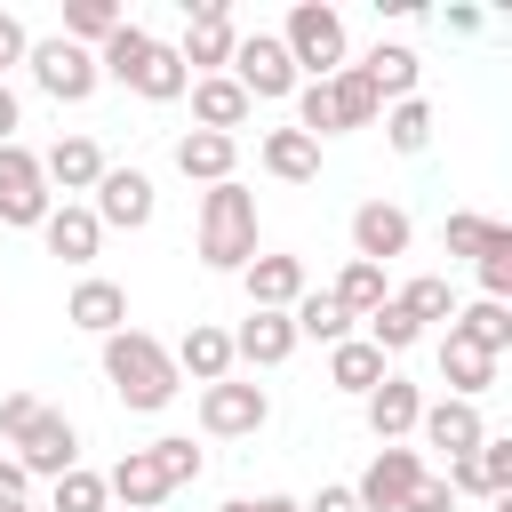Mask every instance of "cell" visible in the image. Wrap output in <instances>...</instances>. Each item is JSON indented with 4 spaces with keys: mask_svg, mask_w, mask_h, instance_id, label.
<instances>
[{
    "mask_svg": "<svg viewBox=\"0 0 512 512\" xmlns=\"http://www.w3.org/2000/svg\"><path fill=\"white\" fill-rule=\"evenodd\" d=\"M104 376H112V392L128 400V408H168L176 400V360H168V344L160 336H144V328H112L104 336Z\"/></svg>",
    "mask_w": 512,
    "mask_h": 512,
    "instance_id": "cell-1",
    "label": "cell"
},
{
    "mask_svg": "<svg viewBox=\"0 0 512 512\" xmlns=\"http://www.w3.org/2000/svg\"><path fill=\"white\" fill-rule=\"evenodd\" d=\"M256 256V192L232 176V184H208L200 192V264L208 272H248Z\"/></svg>",
    "mask_w": 512,
    "mask_h": 512,
    "instance_id": "cell-2",
    "label": "cell"
},
{
    "mask_svg": "<svg viewBox=\"0 0 512 512\" xmlns=\"http://www.w3.org/2000/svg\"><path fill=\"white\" fill-rule=\"evenodd\" d=\"M280 48H288L296 80H336L344 72V16L328 0H296L288 24H280Z\"/></svg>",
    "mask_w": 512,
    "mask_h": 512,
    "instance_id": "cell-3",
    "label": "cell"
},
{
    "mask_svg": "<svg viewBox=\"0 0 512 512\" xmlns=\"http://www.w3.org/2000/svg\"><path fill=\"white\" fill-rule=\"evenodd\" d=\"M232 80H240V96L248 104H280V96H296L304 80H296V64H288V48H280V32H240V48H232V64H224Z\"/></svg>",
    "mask_w": 512,
    "mask_h": 512,
    "instance_id": "cell-4",
    "label": "cell"
},
{
    "mask_svg": "<svg viewBox=\"0 0 512 512\" xmlns=\"http://www.w3.org/2000/svg\"><path fill=\"white\" fill-rule=\"evenodd\" d=\"M24 64H32V80H40L56 104H88V96H96V80H104V72H96V48H72L64 32H56V40H32V48H24Z\"/></svg>",
    "mask_w": 512,
    "mask_h": 512,
    "instance_id": "cell-5",
    "label": "cell"
},
{
    "mask_svg": "<svg viewBox=\"0 0 512 512\" xmlns=\"http://www.w3.org/2000/svg\"><path fill=\"white\" fill-rule=\"evenodd\" d=\"M152 208H160V192H152V176H144V168H104V176H96L88 216H96L104 232H144V224H152Z\"/></svg>",
    "mask_w": 512,
    "mask_h": 512,
    "instance_id": "cell-6",
    "label": "cell"
},
{
    "mask_svg": "<svg viewBox=\"0 0 512 512\" xmlns=\"http://www.w3.org/2000/svg\"><path fill=\"white\" fill-rule=\"evenodd\" d=\"M264 416H272L264 384H240V376H224V384H200V432H216V440H240V432H264Z\"/></svg>",
    "mask_w": 512,
    "mask_h": 512,
    "instance_id": "cell-7",
    "label": "cell"
},
{
    "mask_svg": "<svg viewBox=\"0 0 512 512\" xmlns=\"http://www.w3.org/2000/svg\"><path fill=\"white\" fill-rule=\"evenodd\" d=\"M232 48H240V32H232V8H224V0H200V8H192V24H184V48H176V64H184L192 80H208V72H224V64H232Z\"/></svg>",
    "mask_w": 512,
    "mask_h": 512,
    "instance_id": "cell-8",
    "label": "cell"
},
{
    "mask_svg": "<svg viewBox=\"0 0 512 512\" xmlns=\"http://www.w3.org/2000/svg\"><path fill=\"white\" fill-rule=\"evenodd\" d=\"M16 464H24V472H40V480H64V472L80 464V432H72V416L40 408V416L24 424V440H16Z\"/></svg>",
    "mask_w": 512,
    "mask_h": 512,
    "instance_id": "cell-9",
    "label": "cell"
},
{
    "mask_svg": "<svg viewBox=\"0 0 512 512\" xmlns=\"http://www.w3.org/2000/svg\"><path fill=\"white\" fill-rule=\"evenodd\" d=\"M416 480H424V456H416V448H376V464L352 480V504H360V512H400Z\"/></svg>",
    "mask_w": 512,
    "mask_h": 512,
    "instance_id": "cell-10",
    "label": "cell"
},
{
    "mask_svg": "<svg viewBox=\"0 0 512 512\" xmlns=\"http://www.w3.org/2000/svg\"><path fill=\"white\" fill-rule=\"evenodd\" d=\"M48 184H40V160L24 144H0V224H48Z\"/></svg>",
    "mask_w": 512,
    "mask_h": 512,
    "instance_id": "cell-11",
    "label": "cell"
},
{
    "mask_svg": "<svg viewBox=\"0 0 512 512\" xmlns=\"http://www.w3.org/2000/svg\"><path fill=\"white\" fill-rule=\"evenodd\" d=\"M352 256H360V264H392V256H408V208H392V200H360V208H352Z\"/></svg>",
    "mask_w": 512,
    "mask_h": 512,
    "instance_id": "cell-12",
    "label": "cell"
},
{
    "mask_svg": "<svg viewBox=\"0 0 512 512\" xmlns=\"http://www.w3.org/2000/svg\"><path fill=\"white\" fill-rule=\"evenodd\" d=\"M416 432H424V448H440V456H472V448L488 440V424H480L472 400H424Z\"/></svg>",
    "mask_w": 512,
    "mask_h": 512,
    "instance_id": "cell-13",
    "label": "cell"
},
{
    "mask_svg": "<svg viewBox=\"0 0 512 512\" xmlns=\"http://www.w3.org/2000/svg\"><path fill=\"white\" fill-rule=\"evenodd\" d=\"M248 312H288L312 280H304V256H248Z\"/></svg>",
    "mask_w": 512,
    "mask_h": 512,
    "instance_id": "cell-14",
    "label": "cell"
},
{
    "mask_svg": "<svg viewBox=\"0 0 512 512\" xmlns=\"http://www.w3.org/2000/svg\"><path fill=\"white\" fill-rule=\"evenodd\" d=\"M40 240H48V256H64V264H96V248H104V224L88 216V200H64V208H48Z\"/></svg>",
    "mask_w": 512,
    "mask_h": 512,
    "instance_id": "cell-15",
    "label": "cell"
},
{
    "mask_svg": "<svg viewBox=\"0 0 512 512\" xmlns=\"http://www.w3.org/2000/svg\"><path fill=\"white\" fill-rule=\"evenodd\" d=\"M184 96H192V120H200L208 136H232V128L256 112V104L240 96V80H232V72H208V80H192Z\"/></svg>",
    "mask_w": 512,
    "mask_h": 512,
    "instance_id": "cell-16",
    "label": "cell"
},
{
    "mask_svg": "<svg viewBox=\"0 0 512 512\" xmlns=\"http://www.w3.org/2000/svg\"><path fill=\"white\" fill-rule=\"evenodd\" d=\"M96 176H104V152H96V136H56V144L40 152V184L96 192Z\"/></svg>",
    "mask_w": 512,
    "mask_h": 512,
    "instance_id": "cell-17",
    "label": "cell"
},
{
    "mask_svg": "<svg viewBox=\"0 0 512 512\" xmlns=\"http://www.w3.org/2000/svg\"><path fill=\"white\" fill-rule=\"evenodd\" d=\"M168 360H176V376H192V384H224V376H232V336L208 328V320H192Z\"/></svg>",
    "mask_w": 512,
    "mask_h": 512,
    "instance_id": "cell-18",
    "label": "cell"
},
{
    "mask_svg": "<svg viewBox=\"0 0 512 512\" xmlns=\"http://www.w3.org/2000/svg\"><path fill=\"white\" fill-rule=\"evenodd\" d=\"M176 168H184L192 184H232V168H240V136H208V128H192V136H176Z\"/></svg>",
    "mask_w": 512,
    "mask_h": 512,
    "instance_id": "cell-19",
    "label": "cell"
},
{
    "mask_svg": "<svg viewBox=\"0 0 512 512\" xmlns=\"http://www.w3.org/2000/svg\"><path fill=\"white\" fill-rule=\"evenodd\" d=\"M64 320L88 328V336H112V328H128V288L120 280H80L72 304H64Z\"/></svg>",
    "mask_w": 512,
    "mask_h": 512,
    "instance_id": "cell-20",
    "label": "cell"
},
{
    "mask_svg": "<svg viewBox=\"0 0 512 512\" xmlns=\"http://www.w3.org/2000/svg\"><path fill=\"white\" fill-rule=\"evenodd\" d=\"M288 352H296L288 312H248V320H240V336H232V360H248V368H280Z\"/></svg>",
    "mask_w": 512,
    "mask_h": 512,
    "instance_id": "cell-21",
    "label": "cell"
},
{
    "mask_svg": "<svg viewBox=\"0 0 512 512\" xmlns=\"http://www.w3.org/2000/svg\"><path fill=\"white\" fill-rule=\"evenodd\" d=\"M416 416H424V392H416L408 376H384V384L368 392V432H376L384 448H392L400 432H416Z\"/></svg>",
    "mask_w": 512,
    "mask_h": 512,
    "instance_id": "cell-22",
    "label": "cell"
},
{
    "mask_svg": "<svg viewBox=\"0 0 512 512\" xmlns=\"http://www.w3.org/2000/svg\"><path fill=\"white\" fill-rule=\"evenodd\" d=\"M352 72L376 88V104H384V96H392V104H400V96H416V48H400V40H376Z\"/></svg>",
    "mask_w": 512,
    "mask_h": 512,
    "instance_id": "cell-23",
    "label": "cell"
},
{
    "mask_svg": "<svg viewBox=\"0 0 512 512\" xmlns=\"http://www.w3.org/2000/svg\"><path fill=\"white\" fill-rule=\"evenodd\" d=\"M384 376H392V368H384V352H376L368 336H344V344H328V384H336V392H360V400H368Z\"/></svg>",
    "mask_w": 512,
    "mask_h": 512,
    "instance_id": "cell-24",
    "label": "cell"
},
{
    "mask_svg": "<svg viewBox=\"0 0 512 512\" xmlns=\"http://www.w3.org/2000/svg\"><path fill=\"white\" fill-rule=\"evenodd\" d=\"M104 496H120V512H152V504L168 496V480H160V464H152L144 448H128V456L104 472Z\"/></svg>",
    "mask_w": 512,
    "mask_h": 512,
    "instance_id": "cell-25",
    "label": "cell"
},
{
    "mask_svg": "<svg viewBox=\"0 0 512 512\" xmlns=\"http://www.w3.org/2000/svg\"><path fill=\"white\" fill-rule=\"evenodd\" d=\"M288 328H296V344H304V336H312V344H344V336H352V312H344L328 288H304V296L288 304Z\"/></svg>",
    "mask_w": 512,
    "mask_h": 512,
    "instance_id": "cell-26",
    "label": "cell"
},
{
    "mask_svg": "<svg viewBox=\"0 0 512 512\" xmlns=\"http://www.w3.org/2000/svg\"><path fill=\"white\" fill-rule=\"evenodd\" d=\"M440 376H448V400H472V392H488V384H496V360L448 328V336H440Z\"/></svg>",
    "mask_w": 512,
    "mask_h": 512,
    "instance_id": "cell-27",
    "label": "cell"
},
{
    "mask_svg": "<svg viewBox=\"0 0 512 512\" xmlns=\"http://www.w3.org/2000/svg\"><path fill=\"white\" fill-rule=\"evenodd\" d=\"M264 168H272L280 184H312V176H320V144H312L304 128H272V136H264Z\"/></svg>",
    "mask_w": 512,
    "mask_h": 512,
    "instance_id": "cell-28",
    "label": "cell"
},
{
    "mask_svg": "<svg viewBox=\"0 0 512 512\" xmlns=\"http://www.w3.org/2000/svg\"><path fill=\"white\" fill-rule=\"evenodd\" d=\"M448 328H456L464 344H480L488 360H504V352H512V304H488V296H480V304H472V312H456Z\"/></svg>",
    "mask_w": 512,
    "mask_h": 512,
    "instance_id": "cell-29",
    "label": "cell"
},
{
    "mask_svg": "<svg viewBox=\"0 0 512 512\" xmlns=\"http://www.w3.org/2000/svg\"><path fill=\"white\" fill-rule=\"evenodd\" d=\"M128 88H136L144 104H176V96L192 88V72L176 64V48H160V40H152V56L136 64V80H128Z\"/></svg>",
    "mask_w": 512,
    "mask_h": 512,
    "instance_id": "cell-30",
    "label": "cell"
},
{
    "mask_svg": "<svg viewBox=\"0 0 512 512\" xmlns=\"http://www.w3.org/2000/svg\"><path fill=\"white\" fill-rule=\"evenodd\" d=\"M328 112H336V128H368V120H384V104H376V88L344 64L336 80H328Z\"/></svg>",
    "mask_w": 512,
    "mask_h": 512,
    "instance_id": "cell-31",
    "label": "cell"
},
{
    "mask_svg": "<svg viewBox=\"0 0 512 512\" xmlns=\"http://www.w3.org/2000/svg\"><path fill=\"white\" fill-rule=\"evenodd\" d=\"M144 56H152V32H144V24H120V32H112V40H104V48H96V72H104V80H120V88H128V80H136V64H144Z\"/></svg>",
    "mask_w": 512,
    "mask_h": 512,
    "instance_id": "cell-32",
    "label": "cell"
},
{
    "mask_svg": "<svg viewBox=\"0 0 512 512\" xmlns=\"http://www.w3.org/2000/svg\"><path fill=\"white\" fill-rule=\"evenodd\" d=\"M328 296H336L352 320H368V312L384 304V264H360V256H352V264L336 272V288H328Z\"/></svg>",
    "mask_w": 512,
    "mask_h": 512,
    "instance_id": "cell-33",
    "label": "cell"
},
{
    "mask_svg": "<svg viewBox=\"0 0 512 512\" xmlns=\"http://www.w3.org/2000/svg\"><path fill=\"white\" fill-rule=\"evenodd\" d=\"M120 24H128V16H120L112 0H72V8H64V40H72V48H88V40L104 48Z\"/></svg>",
    "mask_w": 512,
    "mask_h": 512,
    "instance_id": "cell-34",
    "label": "cell"
},
{
    "mask_svg": "<svg viewBox=\"0 0 512 512\" xmlns=\"http://www.w3.org/2000/svg\"><path fill=\"white\" fill-rule=\"evenodd\" d=\"M384 136H392V152L416 160V152L432 144V104H424V96H400V104L384 112Z\"/></svg>",
    "mask_w": 512,
    "mask_h": 512,
    "instance_id": "cell-35",
    "label": "cell"
},
{
    "mask_svg": "<svg viewBox=\"0 0 512 512\" xmlns=\"http://www.w3.org/2000/svg\"><path fill=\"white\" fill-rule=\"evenodd\" d=\"M392 304H400V312H408L416 328H432V320H456V296H448V280H440V272H424V280H408V288H400Z\"/></svg>",
    "mask_w": 512,
    "mask_h": 512,
    "instance_id": "cell-36",
    "label": "cell"
},
{
    "mask_svg": "<svg viewBox=\"0 0 512 512\" xmlns=\"http://www.w3.org/2000/svg\"><path fill=\"white\" fill-rule=\"evenodd\" d=\"M504 232H512V224H496V216H472V208H456V216H448V256H472V264H480V256H488V248H496Z\"/></svg>",
    "mask_w": 512,
    "mask_h": 512,
    "instance_id": "cell-37",
    "label": "cell"
},
{
    "mask_svg": "<svg viewBox=\"0 0 512 512\" xmlns=\"http://www.w3.org/2000/svg\"><path fill=\"white\" fill-rule=\"evenodd\" d=\"M144 456H152V464H160V480H168V496H176V488H192V480H200V448H192V440H184V432H168V440H152V448H144Z\"/></svg>",
    "mask_w": 512,
    "mask_h": 512,
    "instance_id": "cell-38",
    "label": "cell"
},
{
    "mask_svg": "<svg viewBox=\"0 0 512 512\" xmlns=\"http://www.w3.org/2000/svg\"><path fill=\"white\" fill-rule=\"evenodd\" d=\"M416 336H424V328H416V320H408V312H400V304H392V296H384V304H376V312H368V344H376V352H384V360H392V352H408V344H416Z\"/></svg>",
    "mask_w": 512,
    "mask_h": 512,
    "instance_id": "cell-39",
    "label": "cell"
},
{
    "mask_svg": "<svg viewBox=\"0 0 512 512\" xmlns=\"http://www.w3.org/2000/svg\"><path fill=\"white\" fill-rule=\"evenodd\" d=\"M48 512H112V496H104V472H80V464H72V472L56 480V504H48Z\"/></svg>",
    "mask_w": 512,
    "mask_h": 512,
    "instance_id": "cell-40",
    "label": "cell"
},
{
    "mask_svg": "<svg viewBox=\"0 0 512 512\" xmlns=\"http://www.w3.org/2000/svg\"><path fill=\"white\" fill-rule=\"evenodd\" d=\"M472 464H480V488H488V504H496V496H512V440H496V432H488V440L472 448Z\"/></svg>",
    "mask_w": 512,
    "mask_h": 512,
    "instance_id": "cell-41",
    "label": "cell"
},
{
    "mask_svg": "<svg viewBox=\"0 0 512 512\" xmlns=\"http://www.w3.org/2000/svg\"><path fill=\"white\" fill-rule=\"evenodd\" d=\"M296 128L320 144V136H336V112H328V80H304L296 88Z\"/></svg>",
    "mask_w": 512,
    "mask_h": 512,
    "instance_id": "cell-42",
    "label": "cell"
},
{
    "mask_svg": "<svg viewBox=\"0 0 512 512\" xmlns=\"http://www.w3.org/2000/svg\"><path fill=\"white\" fill-rule=\"evenodd\" d=\"M480 288H488V304H504V296H512V232L480 256Z\"/></svg>",
    "mask_w": 512,
    "mask_h": 512,
    "instance_id": "cell-43",
    "label": "cell"
},
{
    "mask_svg": "<svg viewBox=\"0 0 512 512\" xmlns=\"http://www.w3.org/2000/svg\"><path fill=\"white\" fill-rule=\"evenodd\" d=\"M32 416H40V400H32V392H8V400H0V432H8V440H24V424H32Z\"/></svg>",
    "mask_w": 512,
    "mask_h": 512,
    "instance_id": "cell-44",
    "label": "cell"
},
{
    "mask_svg": "<svg viewBox=\"0 0 512 512\" xmlns=\"http://www.w3.org/2000/svg\"><path fill=\"white\" fill-rule=\"evenodd\" d=\"M24 496H32V472H24L16 456H0V512H16Z\"/></svg>",
    "mask_w": 512,
    "mask_h": 512,
    "instance_id": "cell-45",
    "label": "cell"
},
{
    "mask_svg": "<svg viewBox=\"0 0 512 512\" xmlns=\"http://www.w3.org/2000/svg\"><path fill=\"white\" fill-rule=\"evenodd\" d=\"M400 512H456V496H448V488H440V480L424 472V480L408 488V504H400Z\"/></svg>",
    "mask_w": 512,
    "mask_h": 512,
    "instance_id": "cell-46",
    "label": "cell"
},
{
    "mask_svg": "<svg viewBox=\"0 0 512 512\" xmlns=\"http://www.w3.org/2000/svg\"><path fill=\"white\" fill-rule=\"evenodd\" d=\"M24 48H32V32H24V24L0 8V72H8V64H24Z\"/></svg>",
    "mask_w": 512,
    "mask_h": 512,
    "instance_id": "cell-47",
    "label": "cell"
},
{
    "mask_svg": "<svg viewBox=\"0 0 512 512\" xmlns=\"http://www.w3.org/2000/svg\"><path fill=\"white\" fill-rule=\"evenodd\" d=\"M304 512H360V504H352V488H320Z\"/></svg>",
    "mask_w": 512,
    "mask_h": 512,
    "instance_id": "cell-48",
    "label": "cell"
},
{
    "mask_svg": "<svg viewBox=\"0 0 512 512\" xmlns=\"http://www.w3.org/2000/svg\"><path fill=\"white\" fill-rule=\"evenodd\" d=\"M16 120H24V112H16V88L0 80V144H16Z\"/></svg>",
    "mask_w": 512,
    "mask_h": 512,
    "instance_id": "cell-49",
    "label": "cell"
},
{
    "mask_svg": "<svg viewBox=\"0 0 512 512\" xmlns=\"http://www.w3.org/2000/svg\"><path fill=\"white\" fill-rule=\"evenodd\" d=\"M248 512H304L296 496H248Z\"/></svg>",
    "mask_w": 512,
    "mask_h": 512,
    "instance_id": "cell-50",
    "label": "cell"
},
{
    "mask_svg": "<svg viewBox=\"0 0 512 512\" xmlns=\"http://www.w3.org/2000/svg\"><path fill=\"white\" fill-rule=\"evenodd\" d=\"M224 512H248V496H232V504H224Z\"/></svg>",
    "mask_w": 512,
    "mask_h": 512,
    "instance_id": "cell-51",
    "label": "cell"
},
{
    "mask_svg": "<svg viewBox=\"0 0 512 512\" xmlns=\"http://www.w3.org/2000/svg\"><path fill=\"white\" fill-rule=\"evenodd\" d=\"M16 512H32V504H16Z\"/></svg>",
    "mask_w": 512,
    "mask_h": 512,
    "instance_id": "cell-52",
    "label": "cell"
}]
</instances>
